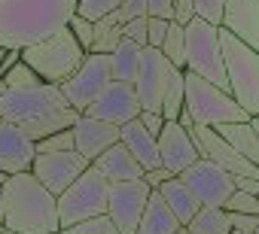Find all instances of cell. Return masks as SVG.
<instances>
[{
    "instance_id": "cell-23",
    "label": "cell",
    "mask_w": 259,
    "mask_h": 234,
    "mask_svg": "<svg viewBox=\"0 0 259 234\" xmlns=\"http://www.w3.org/2000/svg\"><path fill=\"white\" fill-rule=\"evenodd\" d=\"M156 192L165 198V204L171 207V213H174V216H177L183 225H186V222H189V219H192L198 210H201L198 198L189 192V186H186L180 177H168V180H165V183H162Z\"/></svg>"
},
{
    "instance_id": "cell-35",
    "label": "cell",
    "mask_w": 259,
    "mask_h": 234,
    "mask_svg": "<svg viewBox=\"0 0 259 234\" xmlns=\"http://www.w3.org/2000/svg\"><path fill=\"white\" fill-rule=\"evenodd\" d=\"M61 149H76L73 146V128L55 131V134H49L46 140L37 143V152H61Z\"/></svg>"
},
{
    "instance_id": "cell-36",
    "label": "cell",
    "mask_w": 259,
    "mask_h": 234,
    "mask_svg": "<svg viewBox=\"0 0 259 234\" xmlns=\"http://www.w3.org/2000/svg\"><path fill=\"white\" fill-rule=\"evenodd\" d=\"M67 28L73 31V37L79 40V46L89 52V49H92V40H95V22H92V19H82V16L76 13V16L67 22Z\"/></svg>"
},
{
    "instance_id": "cell-22",
    "label": "cell",
    "mask_w": 259,
    "mask_h": 234,
    "mask_svg": "<svg viewBox=\"0 0 259 234\" xmlns=\"http://www.w3.org/2000/svg\"><path fill=\"white\" fill-rule=\"evenodd\" d=\"M183 222L171 213V207L165 204V198L153 189L150 201H147V210L141 216V225H138V234H174Z\"/></svg>"
},
{
    "instance_id": "cell-11",
    "label": "cell",
    "mask_w": 259,
    "mask_h": 234,
    "mask_svg": "<svg viewBox=\"0 0 259 234\" xmlns=\"http://www.w3.org/2000/svg\"><path fill=\"white\" fill-rule=\"evenodd\" d=\"M177 177L189 186V192L198 198L201 207H223L235 192V177L210 158H198Z\"/></svg>"
},
{
    "instance_id": "cell-1",
    "label": "cell",
    "mask_w": 259,
    "mask_h": 234,
    "mask_svg": "<svg viewBox=\"0 0 259 234\" xmlns=\"http://www.w3.org/2000/svg\"><path fill=\"white\" fill-rule=\"evenodd\" d=\"M79 0H0V46L28 49L64 31Z\"/></svg>"
},
{
    "instance_id": "cell-20",
    "label": "cell",
    "mask_w": 259,
    "mask_h": 234,
    "mask_svg": "<svg viewBox=\"0 0 259 234\" xmlns=\"http://www.w3.org/2000/svg\"><path fill=\"white\" fill-rule=\"evenodd\" d=\"M110 183H128V180H144V164L135 158V152L128 149L122 140L119 143H113L107 152H101L95 161H92Z\"/></svg>"
},
{
    "instance_id": "cell-24",
    "label": "cell",
    "mask_w": 259,
    "mask_h": 234,
    "mask_svg": "<svg viewBox=\"0 0 259 234\" xmlns=\"http://www.w3.org/2000/svg\"><path fill=\"white\" fill-rule=\"evenodd\" d=\"M217 131L226 137V143L235 146V152H241L247 161H253L259 167V131L256 125L247 119V122H226V125H217Z\"/></svg>"
},
{
    "instance_id": "cell-39",
    "label": "cell",
    "mask_w": 259,
    "mask_h": 234,
    "mask_svg": "<svg viewBox=\"0 0 259 234\" xmlns=\"http://www.w3.org/2000/svg\"><path fill=\"white\" fill-rule=\"evenodd\" d=\"M122 37H125V40H135L138 46H147V16L128 19V22L122 25Z\"/></svg>"
},
{
    "instance_id": "cell-28",
    "label": "cell",
    "mask_w": 259,
    "mask_h": 234,
    "mask_svg": "<svg viewBox=\"0 0 259 234\" xmlns=\"http://www.w3.org/2000/svg\"><path fill=\"white\" fill-rule=\"evenodd\" d=\"M186 109V70H177L174 73V82L162 100V115H165V122H177L180 119V112Z\"/></svg>"
},
{
    "instance_id": "cell-5",
    "label": "cell",
    "mask_w": 259,
    "mask_h": 234,
    "mask_svg": "<svg viewBox=\"0 0 259 234\" xmlns=\"http://www.w3.org/2000/svg\"><path fill=\"white\" fill-rule=\"evenodd\" d=\"M22 58L40 73L43 82H52V85H61L85 58V49L79 46V40L73 37L70 28L52 34L49 40L43 43H34L28 49H22Z\"/></svg>"
},
{
    "instance_id": "cell-47",
    "label": "cell",
    "mask_w": 259,
    "mask_h": 234,
    "mask_svg": "<svg viewBox=\"0 0 259 234\" xmlns=\"http://www.w3.org/2000/svg\"><path fill=\"white\" fill-rule=\"evenodd\" d=\"M0 222H4V186H0Z\"/></svg>"
},
{
    "instance_id": "cell-31",
    "label": "cell",
    "mask_w": 259,
    "mask_h": 234,
    "mask_svg": "<svg viewBox=\"0 0 259 234\" xmlns=\"http://www.w3.org/2000/svg\"><path fill=\"white\" fill-rule=\"evenodd\" d=\"M61 234H119V228L113 225V219L107 213H101V216H92V219H82V222L61 228Z\"/></svg>"
},
{
    "instance_id": "cell-49",
    "label": "cell",
    "mask_w": 259,
    "mask_h": 234,
    "mask_svg": "<svg viewBox=\"0 0 259 234\" xmlns=\"http://www.w3.org/2000/svg\"><path fill=\"white\" fill-rule=\"evenodd\" d=\"M10 177H13V173H7V170H0V186H4V183H7Z\"/></svg>"
},
{
    "instance_id": "cell-8",
    "label": "cell",
    "mask_w": 259,
    "mask_h": 234,
    "mask_svg": "<svg viewBox=\"0 0 259 234\" xmlns=\"http://www.w3.org/2000/svg\"><path fill=\"white\" fill-rule=\"evenodd\" d=\"M70 106L61 85L52 82H40L31 88H4L0 91V119L25 125L31 119H40V115H49L52 109Z\"/></svg>"
},
{
    "instance_id": "cell-19",
    "label": "cell",
    "mask_w": 259,
    "mask_h": 234,
    "mask_svg": "<svg viewBox=\"0 0 259 234\" xmlns=\"http://www.w3.org/2000/svg\"><path fill=\"white\" fill-rule=\"evenodd\" d=\"M220 28L259 52V0H226Z\"/></svg>"
},
{
    "instance_id": "cell-29",
    "label": "cell",
    "mask_w": 259,
    "mask_h": 234,
    "mask_svg": "<svg viewBox=\"0 0 259 234\" xmlns=\"http://www.w3.org/2000/svg\"><path fill=\"white\" fill-rule=\"evenodd\" d=\"M162 55L177 67V70H186V28L171 22L168 25V34H165V43H162Z\"/></svg>"
},
{
    "instance_id": "cell-44",
    "label": "cell",
    "mask_w": 259,
    "mask_h": 234,
    "mask_svg": "<svg viewBox=\"0 0 259 234\" xmlns=\"http://www.w3.org/2000/svg\"><path fill=\"white\" fill-rule=\"evenodd\" d=\"M168 177H174L168 167H153V170H147V173H144V183H147L150 189H159V186H162Z\"/></svg>"
},
{
    "instance_id": "cell-51",
    "label": "cell",
    "mask_w": 259,
    "mask_h": 234,
    "mask_svg": "<svg viewBox=\"0 0 259 234\" xmlns=\"http://www.w3.org/2000/svg\"><path fill=\"white\" fill-rule=\"evenodd\" d=\"M4 234H19V231H13V228H4Z\"/></svg>"
},
{
    "instance_id": "cell-41",
    "label": "cell",
    "mask_w": 259,
    "mask_h": 234,
    "mask_svg": "<svg viewBox=\"0 0 259 234\" xmlns=\"http://www.w3.org/2000/svg\"><path fill=\"white\" fill-rule=\"evenodd\" d=\"M147 16L153 19H174V0H147Z\"/></svg>"
},
{
    "instance_id": "cell-16",
    "label": "cell",
    "mask_w": 259,
    "mask_h": 234,
    "mask_svg": "<svg viewBox=\"0 0 259 234\" xmlns=\"http://www.w3.org/2000/svg\"><path fill=\"white\" fill-rule=\"evenodd\" d=\"M159 158H162V167H168L174 177L183 173L189 164H195L201 158V152L195 146L192 131L180 122H165V128L159 134Z\"/></svg>"
},
{
    "instance_id": "cell-46",
    "label": "cell",
    "mask_w": 259,
    "mask_h": 234,
    "mask_svg": "<svg viewBox=\"0 0 259 234\" xmlns=\"http://www.w3.org/2000/svg\"><path fill=\"white\" fill-rule=\"evenodd\" d=\"M19 61H22V49H7L4 52V61H0V76H4L10 67H16Z\"/></svg>"
},
{
    "instance_id": "cell-32",
    "label": "cell",
    "mask_w": 259,
    "mask_h": 234,
    "mask_svg": "<svg viewBox=\"0 0 259 234\" xmlns=\"http://www.w3.org/2000/svg\"><path fill=\"white\" fill-rule=\"evenodd\" d=\"M119 4H122V0H79V4H76V13H79L82 19L98 22V19H104L107 13H113Z\"/></svg>"
},
{
    "instance_id": "cell-18",
    "label": "cell",
    "mask_w": 259,
    "mask_h": 234,
    "mask_svg": "<svg viewBox=\"0 0 259 234\" xmlns=\"http://www.w3.org/2000/svg\"><path fill=\"white\" fill-rule=\"evenodd\" d=\"M113 143H119V125L95 119V115H89V112H79V119L73 122V146H76V152L82 158L95 161Z\"/></svg>"
},
{
    "instance_id": "cell-40",
    "label": "cell",
    "mask_w": 259,
    "mask_h": 234,
    "mask_svg": "<svg viewBox=\"0 0 259 234\" xmlns=\"http://www.w3.org/2000/svg\"><path fill=\"white\" fill-rule=\"evenodd\" d=\"M138 119L144 122V128H147L153 137H159V134H162V128H165V115H162L159 109H141Z\"/></svg>"
},
{
    "instance_id": "cell-45",
    "label": "cell",
    "mask_w": 259,
    "mask_h": 234,
    "mask_svg": "<svg viewBox=\"0 0 259 234\" xmlns=\"http://www.w3.org/2000/svg\"><path fill=\"white\" fill-rule=\"evenodd\" d=\"M235 189L250 192V195H259V177H235Z\"/></svg>"
},
{
    "instance_id": "cell-14",
    "label": "cell",
    "mask_w": 259,
    "mask_h": 234,
    "mask_svg": "<svg viewBox=\"0 0 259 234\" xmlns=\"http://www.w3.org/2000/svg\"><path fill=\"white\" fill-rule=\"evenodd\" d=\"M89 115L95 119H104V122H113V125H125L141 115V100H138V91H135V82H119L113 79L89 106H85Z\"/></svg>"
},
{
    "instance_id": "cell-27",
    "label": "cell",
    "mask_w": 259,
    "mask_h": 234,
    "mask_svg": "<svg viewBox=\"0 0 259 234\" xmlns=\"http://www.w3.org/2000/svg\"><path fill=\"white\" fill-rule=\"evenodd\" d=\"M119 43H122V25H116L110 16L98 19V22H95V40H92V49H89V52L110 55Z\"/></svg>"
},
{
    "instance_id": "cell-56",
    "label": "cell",
    "mask_w": 259,
    "mask_h": 234,
    "mask_svg": "<svg viewBox=\"0 0 259 234\" xmlns=\"http://www.w3.org/2000/svg\"><path fill=\"white\" fill-rule=\"evenodd\" d=\"M253 234H259V228H256V231H253Z\"/></svg>"
},
{
    "instance_id": "cell-6",
    "label": "cell",
    "mask_w": 259,
    "mask_h": 234,
    "mask_svg": "<svg viewBox=\"0 0 259 234\" xmlns=\"http://www.w3.org/2000/svg\"><path fill=\"white\" fill-rule=\"evenodd\" d=\"M186 70L198 73V76H204L213 85H220V88L229 91L220 25H210V22H204L198 16L186 25Z\"/></svg>"
},
{
    "instance_id": "cell-9",
    "label": "cell",
    "mask_w": 259,
    "mask_h": 234,
    "mask_svg": "<svg viewBox=\"0 0 259 234\" xmlns=\"http://www.w3.org/2000/svg\"><path fill=\"white\" fill-rule=\"evenodd\" d=\"M113 82V73H110V61L107 55H98V52H85L82 64L61 82V91L67 97V103L76 109V112H85V106Z\"/></svg>"
},
{
    "instance_id": "cell-42",
    "label": "cell",
    "mask_w": 259,
    "mask_h": 234,
    "mask_svg": "<svg viewBox=\"0 0 259 234\" xmlns=\"http://www.w3.org/2000/svg\"><path fill=\"white\" fill-rule=\"evenodd\" d=\"M232 216V228L244 231V234H253L259 228V216L256 213H229Z\"/></svg>"
},
{
    "instance_id": "cell-52",
    "label": "cell",
    "mask_w": 259,
    "mask_h": 234,
    "mask_svg": "<svg viewBox=\"0 0 259 234\" xmlns=\"http://www.w3.org/2000/svg\"><path fill=\"white\" fill-rule=\"evenodd\" d=\"M37 234H61V231H37Z\"/></svg>"
},
{
    "instance_id": "cell-4",
    "label": "cell",
    "mask_w": 259,
    "mask_h": 234,
    "mask_svg": "<svg viewBox=\"0 0 259 234\" xmlns=\"http://www.w3.org/2000/svg\"><path fill=\"white\" fill-rule=\"evenodd\" d=\"M223 55H226V76L232 97L247 109V115H259V52L241 43L235 34L223 31Z\"/></svg>"
},
{
    "instance_id": "cell-25",
    "label": "cell",
    "mask_w": 259,
    "mask_h": 234,
    "mask_svg": "<svg viewBox=\"0 0 259 234\" xmlns=\"http://www.w3.org/2000/svg\"><path fill=\"white\" fill-rule=\"evenodd\" d=\"M141 52H144V46H138L135 40H125L122 37V43L107 55L113 79H119V82H135L138 79V70H141Z\"/></svg>"
},
{
    "instance_id": "cell-43",
    "label": "cell",
    "mask_w": 259,
    "mask_h": 234,
    "mask_svg": "<svg viewBox=\"0 0 259 234\" xmlns=\"http://www.w3.org/2000/svg\"><path fill=\"white\" fill-rule=\"evenodd\" d=\"M192 19H195V4L192 0H174V22L186 28Z\"/></svg>"
},
{
    "instance_id": "cell-54",
    "label": "cell",
    "mask_w": 259,
    "mask_h": 234,
    "mask_svg": "<svg viewBox=\"0 0 259 234\" xmlns=\"http://www.w3.org/2000/svg\"><path fill=\"white\" fill-rule=\"evenodd\" d=\"M4 88H7V85H4V79H0V91H4Z\"/></svg>"
},
{
    "instance_id": "cell-3",
    "label": "cell",
    "mask_w": 259,
    "mask_h": 234,
    "mask_svg": "<svg viewBox=\"0 0 259 234\" xmlns=\"http://www.w3.org/2000/svg\"><path fill=\"white\" fill-rule=\"evenodd\" d=\"M186 109L192 125H226V122H247V109L232 97V91L213 85L210 79L186 70Z\"/></svg>"
},
{
    "instance_id": "cell-17",
    "label": "cell",
    "mask_w": 259,
    "mask_h": 234,
    "mask_svg": "<svg viewBox=\"0 0 259 234\" xmlns=\"http://www.w3.org/2000/svg\"><path fill=\"white\" fill-rule=\"evenodd\" d=\"M34 158H37V143L25 134V128L0 119V170L7 173L31 170Z\"/></svg>"
},
{
    "instance_id": "cell-55",
    "label": "cell",
    "mask_w": 259,
    "mask_h": 234,
    "mask_svg": "<svg viewBox=\"0 0 259 234\" xmlns=\"http://www.w3.org/2000/svg\"><path fill=\"white\" fill-rule=\"evenodd\" d=\"M4 228H7V225H4V222H0V234H4Z\"/></svg>"
},
{
    "instance_id": "cell-10",
    "label": "cell",
    "mask_w": 259,
    "mask_h": 234,
    "mask_svg": "<svg viewBox=\"0 0 259 234\" xmlns=\"http://www.w3.org/2000/svg\"><path fill=\"white\" fill-rule=\"evenodd\" d=\"M174 73H177V67L162 55V49L144 46L141 70H138V79H135L141 109H159L162 112V100H165V94H168V88L174 82Z\"/></svg>"
},
{
    "instance_id": "cell-37",
    "label": "cell",
    "mask_w": 259,
    "mask_h": 234,
    "mask_svg": "<svg viewBox=\"0 0 259 234\" xmlns=\"http://www.w3.org/2000/svg\"><path fill=\"white\" fill-rule=\"evenodd\" d=\"M195 4V16L210 22V25H220L223 22V10H226V0H192Z\"/></svg>"
},
{
    "instance_id": "cell-33",
    "label": "cell",
    "mask_w": 259,
    "mask_h": 234,
    "mask_svg": "<svg viewBox=\"0 0 259 234\" xmlns=\"http://www.w3.org/2000/svg\"><path fill=\"white\" fill-rule=\"evenodd\" d=\"M223 207H226L229 213H256V216H259V195H250V192L235 189Z\"/></svg>"
},
{
    "instance_id": "cell-50",
    "label": "cell",
    "mask_w": 259,
    "mask_h": 234,
    "mask_svg": "<svg viewBox=\"0 0 259 234\" xmlns=\"http://www.w3.org/2000/svg\"><path fill=\"white\" fill-rule=\"evenodd\" d=\"M250 122H253V125H256V131H259V115H253V119H250Z\"/></svg>"
},
{
    "instance_id": "cell-7",
    "label": "cell",
    "mask_w": 259,
    "mask_h": 234,
    "mask_svg": "<svg viewBox=\"0 0 259 234\" xmlns=\"http://www.w3.org/2000/svg\"><path fill=\"white\" fill-rule=\"evenodd\" d=\"M107 201H110V180L95 164H89V170L79 173L76 183H70L58 195V219H61V228L107 213Z\"/></svg>"
},
{
    "instance_id": "cell-48",
    "label": "cell",
    "mask_w": 259,
    "mask_h": 234,
    "mask_svg": "<svg viewBox=\"0 0 259 234\" xmlns=\"http://www.w3.org/2000/svg\"><path fill=\"white\" fill-rule=\"evenodd\" d=\"M174 234H192V231H189V225H180V228H177Z\"/></svg>"
},
{
    "instance_id": "cell-21",
    "label": "cell",
    "mask_w": 259,
    "mask_h": 234,
    "mask_svg": "<svg viewBox=\"0 0 259 234\" xmlns=\"http://www.w3.org/2000/svg\"><path fill=\"white\" fill-rule=\"evenodd\" d=\"M119 140L135 152V158L144 164V170H153V167H162V158H159V137H153L141 119H132L119 125Z\"/></svg>"
},
{
    "instance_id": "cell-30",
    "label": "cell",
    "mask_w": 259,
    "mask_h": 234,
    "mask_svg": "<svg viewBox=\"0 0 259 234\" xmlns=\"http://www.w3.org/2000/svg\"><path fill=\"white\" fill-rule=\"evenodd\" d=\"M0 79H4V85H7V88H31V85H40V82H43V79H40V73H37L25 58H22L16 67H10Z\"/></svg>"
},
{
    "instance_id": "cell-53",
    "label": "cell",
    "mask_w": 259,
    "mask_h": 234,
    "mask_svg": "<svg viewBox=\"0 0 259 234\" xmlns=\"http://www.w3.org/2000/svg\"><path fill=\"white\" fill-rule=\"evenodd\" d=\"M232 234H244V231H238V228H232Z\"/></svg>"
},
{
    "instance_id": "cell-34",
    "label": "cell",
    "mask_w": 259,
    "mask_h": 234,
    "mask_svg": "<svg viewBox=\"0 0 259 234\" xmlns=\"http://www.w3.org/2000/svg\"><path fill=\"white\" fill-rule=\"evenodd\" d=\"M116 25H125L128 19H138V16H147V0H122V4L113 10V13H107Z\"/></svg>"
},
{
    "instance_id": "cell-38",
    "label": "cell",
    "mask_w": 259,
    "mask_h": 234,
    "mask_svg": "<svg viewBox=\"0 0 259 234\" xmlns=\"http://www.w3.org/2000/svg\"><path fill=\"white\" fill-rule=\"evenodd\" d=\"M174 22V19H171ZM168 19H153V16H147V46H153V49H162V43H165V34H168V25H171Z\"/></svg>"
},
{
    "instance_id": "cell-13",
    "label": "cell",
    "mask_w": 259,
    "mask_h": 234,
    "mask_svg": "<svg viewBox=\"0 0 259 234\" xmlns=\"http://www.w3.org/2000/svg\"><path fill=\"white\" fill-rule=\"evenodd\" d=\"M89 158H82L76 149H61V152H37L34 164H31V173L52 192V195H61L70 183H76L79 173L89 170Z\"/></svg>"
},
{
    "instance_id": "cell-12",
    "label": "cell",
    "mask_w": 259,
    "mask_h": 234,
    "mask_svg": "<svg viewBox=\"0 0 259 234\" xmlns=\"http://www.w3.org/2000/svg\"><path fill=\"white\" fill-rule=\"evenodd\" d=\"M153 189L144 180H128V183H110V201H107V216L119 228V234H138L141 216L147 210Z\"/></svg>"
},
{
    "instance_id": "cell-15",
    "label": "cell",
    "mask_w": 259,
    "mask_h": 234,
    "mask_svg": "<svg viewBox=\"0 0 259 234\" xmlns=\"http://www.w3.org/2000/svg\"><path fill=\"white\" fill-rule=\"evenodd\" d=\"M189 131H192V137H195V146H198L201 158L217 161V164L226 167L232 177H259V167H256L253 161H247L241 152H235V146L226 143V137H223L217 128H210V125H192Z\"/></svg>"
},
{
    "instance_id": "cell-26",
    "label": "cell",
    "mask_w": 259,
    "mask_h": 234,
    "mask_svg": "<svg viewBox=\"0 0 259 234\" xmlns=\"http://www.w3.org/2000/svg\"><path fill=\"white\" fill-rule=\"evenodd\" d=\"M186 225L192 234H232V216L226 207H201Z\"/></svg>"
},
{
    "instance_id": "cell-2",
    "label": "cell",
    "mask_w": 259,
    "mask_h": 234,
    "mask_svg": "<svg viewBox=\"0 0 259 234\" xmlns=\"http://www.w3.org/2000/svg\"><path fill=\"white\" fill-rule=\"evenodd\" d=\"M4 225L19 234L61 231L58 195H52L31 170L13 173L4 183Z\"/></svg>"
}]
</instances>
